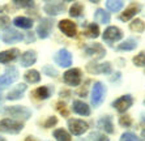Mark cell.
Instances as JSON below:
<instances>
[{"instance_id": "1", "label": "cell", "mask_w": 145, "mask_h": 141, "mask_svg": "<svg viewBox=\"0 0 145 141\" xmlns=\"http://www.w3.org/2000/svg\"><path fill=\"white\" fill-rule=\"evenodd\" d=\"M1 112L9 116H14L21 120H27L31 116V111L24 106H12V107H5L1 110Z\"/></svg>"}, {"instance_id": "2", "label": "cell", "mask_w": 145, "mask_h": 141, "mask_svg": "<svg viewBox=\"0 0 145 141\" xmlns=\"http://www.w3.org/2000/svg\"><path fill=\"white\" fill-rule=\"evenodd\" d=\"M24 129V124L21 121L13 119H3L0 121V132L3 133H18Z\"/></svg>"}, {"instance_id": "3", "label": "cell", "mask_w": 145, "mask_h": 141, "mask_svg": "<svg viewBox=\"0 0 145 141\" xmlns=\"http://www.w3.org/2000/svg\"><path fill=\"white\" fill-rule=\"evenodd\" d=\"M105 85L102 82H95L93 85V89H91V95H90V101H91V104L94 107H98L101 106V103L103 102L105 99Z\"/></svg>"}, {"instance_id": "4", "label": "cell", "mask_w": 145, "mask_h": 141, "mask_svg": "<svg viewBox=\"0 0 145 141\" xmlns=\"http://www.w3.org/2000/svg\"><path fill=\"white\" fill-rule=\"evenodd\" d=\"M18 77V72L14 67H10L7 68L5 73L3 76H0V90H3L5 87H8L10 84H13L14 81L17 80Z\"/></svg>"}, {"instance_id": "5", "label": "cell", "mask_w": 145, "mask_h": 141, "mask_svg": "<svg viewBox=\"0 0 145 141\" xmlns=\"http://www.w3.org/2000/svg\"><path fill=\"white\" fill-rule=\"evenodd\" d=\"M68 128H69L72 134L80 136V134H82L84 132L88 131L89 125L86 121L81 120V119H69L68 120Z\"/></svg>"}, {"instance_id": "6", "label": "cell", "mask_w": 145, "mask_h": 141, "mask_svg": "<svg viewBox=\"0 0 145 141\" xmlns=\"http://www.w3.org/2000/svg\"><path fill=\"white\" fill-rule=\"evenodd\" d=\"M63 80L69 86H78L81 82V70L78 68H71L63 76Z\"/></svg>"}, {"instance_id": "7", "label": "cell", "mask_w": 145, "mask_h": 141, "mask_svg": "<svg viewBox=\"0 0 145 141\" xmlns=\"http://www.w3.org/2000/svg\"><path fill=\"white\" fill-rule=\"evenodd\" d=\"M133 103V98L129 95V94H125V95H121L120 98H118L116 101L112 103V107L118 112H125Z\"/></svg>"}, {"instance_id": "8", "label": "cell", "mask_w": 145, "mask_h": 141, "mask_svg": "<svg viewBox=\"0 0 145 141\" xmlns=\"http://www.w3.org/2000/svg\"><path fill=\"white\" fill-rule=\"evenodd\" d=\"M86 70L91 74H99V73H105V74H110L111 73V64L110 63H89L86 65Z\"/></svg>"}, {"instance_id": "9", "label": "cell", "mask_w": 145, "mask_h": 141, "mask_svg": "<svg viewBox=\"0 0 145 141\" xmlns=\"http://www.w3.org/2000/svg\"><path fill=\"white\" fill-rule=\"evenodd\" d=\"M54 60L57 65H60V67H63V68H67L72 64V55L68 50L63 48V50H59L56 54H55Z\"/></svg>"}, {"instance_id": "10", "label": "cell", "mask_w": 145, "mask_h": 141, "mask_svg": "<svg viewBox=\"0 0 145 141\" xmlns=\"http://www.w3.org/2000/svg\"><path fill=\"white\" fill-rule=\"evenodd\" d=\"M121 37H123V33H121V30L116 26H108L105 30V33H103V40L110 44H111L112 42L120 40Z\"/></svg>"}, {"instance_id": "11", "label": "cell", "mask_w": 145, "mask_h": 141, "mask_svg": "<svg viewBox=\"0 0 145 141\" xmlns=\"http://www.w3.org/2000/svg\"><path fill=\"white\" fill-rule=\"evenodd\" d=\"M52 27H54V22H52V20H50V18H42L40 24L37 27L38 37L42 38V39L47 38L48 35H50L51 30H52Z\"/></svg>"}, {"instance_id": "12", "label": "cell", "mask_w": 145, "mask_h": 141, "mask_svg": "<svg viewBox=\"0 0 145 141\" xmlns=\"http://www.w3.org/2000/svg\"><path fill=\"white\" fill-rule=\"evenodd\" d=\"M64 9H65V5L61 1H48V3L44 4L43 7V10L47 14H50V16H57L61 12H64Z\"/></svg>"}, {"instance_id": "13", "label": "cell", "mask_w": 145, "mask_h": 141, "mask_svg": "<svg viewBox=\"0 0 145 141\" xmlns=\"http://www.w3.org/2000/svg\"><path fill=\"white\" fill-rule=\"evenodd\" d=\"M85 54L88 56H93L94 59H102L106 55V50L101 43H93L85 47Z\"/></svg>"}, {"instance_id": "14", "label": "cell", "mask_w": 145, "mask_h": 141, "mask_svg": "<svg viewBox=\"0 0 145 141\" xmlns=\"http://www.w3.org/2000/svg\"><path fill=\"white\" fill-rule=\"evenodd\" d=\"M59 29H60L63 33L67 35V37H76L77 34V27H76V24L72 22L69 20H61L59 21Z\"/></svg>"}, {"instance_id": "15", "label": "cell", "mask_w": 145, "mask_h": 141, "mask_svg": "<svg viewBox=\"0 0 145 141\" xmlns=\"http://www.w3.org/2000/svg\"><path fill=\"white\" fill-rule=\"evenodd\" d=\"M22 39H24V35L21 33H18L17 30H14V29H7L3 34V40H4V43H7V44L14 43V42H20Z\"/></svg>"}, {"instance_id": "16", "label": "cell", "mask_w": 145, "mask_h": 141, "mask_svg": "<svg viewBox=\"0 0 145 141\" xmlns=\"http://www.w3.org/2000/svg\"><path fill=\"white\" fill-rule=\"evenodd\" d=\"M138 12H140V5H138V4H131L129 7L125 8L124 12L119 16V18H120L121 21L127 22V21H129L133 16H136Z\"/></svg>"}, {"instance_id": "17", "label": "cell", "mask_w": 145, "mask_h": 141, "mask_svg": "<svg viewBox=\"0 0 145 141\" xmlns=\"http://www.w3.org/2000/svg\"><path fill=\"white\" fill-rule=\"evenodd\" d=\"M97 127L99 128V129H102V131L107 132V133H114V125H112V119H111V116H108V115H106V116L101 118V119L98 120Z\"/></svg>"}, {"instance_id": "18", "label": "cell", "mask_w": 145, "mask_h": 141, "mask_svg": "<svg viewBox=\"0 0 145 141\" xmlns=\"http://www.w3.org/2000/svg\"><path fill=\"white\" fill-rule=\"evenodd\" d=\"M72 110H73V112H76V114H78V115H82V116H88V115L90 114L89 106L82 101H73Z\"/></svg>"}, {"instance_id": "19", "label": "cell", "mask_w": 145, "mask_h": 141, "mask_svg": "<svg viewBox=\"0 0 145 141\" xmlns=\"http://www.w3.org/2000/svg\"><path fill=\"white\" fill-rule=\"evenodd\" d=\"M37 60V54L35 51H26L24 54L21 55V59H20V64L22 67H30L35 63Z\"/></svg>"}, {"instance_id": "20", "label": "cell", "mask_w": 145, "mask_h": 141, "mask_svg": "<svg viewBox=\"0 0 145 141\" xmlns=\"http://www.w3.org/2000/svg\"><path fill=\"white\" fill-rule=\"evenodd\" d=\"M20 54V51L17 48H12V50H7V51H3L0 52V63H9V61H13L17 56Z\"/></svg>"}, {"instance_id": "21", "label": "cell", "mask_w": 145, "mask_h": 141, "mask_svg": "<svg viewBox=\"0 0 145 141\" xmlns=\"http://www.w3.org/2000/svg\"><path fill=\"white\" fill-rule=\"evenodd\" d=\"M25 90H26V85L25 84H18L13 90L9 91L7 99L8 101H16V99H20V98L22 97V94H24Z\"/></svg>"}, {"instance_id": "22", "label": "cell", "mask_w": 145, "mask_h": 141, "mask_svg": "<svg viewBox=\"0 0 145 141\" xmlns=\"http://www.w3.org/2000/svg\"><path fill=\"white\" fill-rule=\"evenodd\" d=\"M52 93V87L50 86H39L33 91V95L38 99H47Z\"/></svg>"}, {"instance_id": "23", "label": "cell", "mask_w": 145, "mask_h": 141, "mask_svg": "<svg viewBox=\"0 0 145 141\" xmlns=\"http://www.w3.org/2000/svg\"><path fill=\"white\" fill-rule=\"evenodd\" d=\"M13 24H14V26L21 27V29H30V27H33V20L27 18V17H22V16L16 17L13 20Z\"/></svg>"}, {"instance_id": "24", "label": "cell", "mask_w": 145, "mask_h": 141, "mask_svg": "<svg viewBox=\"0 0 145 141\" xmlns=\"http://www.w3.org/2000/svg\"><path fill=\"white\" fill-rule=\"evenodd\" d=\"M136 47H137V40L135 38H128V39H125L123 43H120L116 48L119 51H131V50H135Z\"/></svg>"}, {"instance_id": "25", "label": "cell", "mask_w": 145, "mask_h": 141, "mask_svg": "<svg viewBox=\"0 0 145 141\" xmlns=\"http://www.w3.org/2000/svg\"><path fill=\"white\" fill-rule=\"evenodd\" d=\"M99 33H101V31H99V27H98V25H95V24H89L84 30V35L88 38H98L99 37Z\"/></svg>"}, {"instance_id": "26", "label": "cell", "mask_w": 145, "mask_h": 141, "mask_svg": "<svg viewBox=\"0 0 145 141\" xmlns=\"http://www.w3.org/2000/svg\"><path fill=\"white\" fill-rule=\"evenodd\" d=\"M94 20L97 22H101V24H108L110 22V13L106 12L105 9H97L94 13Z\"/></svg>"}, {"instance_id": "27", "label": "cell", "mask_w": 145, "mask_h": 141, "mask_svg": "<svg viewBox=\"0 0 145 141\" xmlns=\"http://www.w3.org/2000/svg\"><path fill=\"white\" fill-rule=\"evenodd\" d=\"M24 77H25V80H26L27 82H30V84H37V82L40 81V74H39V72L35 69L27 70L26 73L24 74Z\"/></svg>"}, {"instance_id": "28", "label": "cell", "mask_w": 145, "mask_h": 141, "mask_svg": "<svg viewBox=\"0 0 145 141\" xmlns=\"http://www.w3.org/2000/svg\"><path fill=\"white\" fill-rule=\"evenodd\" d=\"M123 7H124V3L121 0H116V1L108 0V1H106V8L108 10H111V12H119Z\"/></svg>"}, {"instance_id": "29", "label": "cell", "mask_w": 145, "mask_h": 141, "mask_svg": "<svg viewBox=\"0 0 145 141\" xmlns=\"http://www.w3.org/2000/svg\"><path fill=\"white\" fill-rule=\"evenodd\" d=\"M54 137L56 141H72L71 134L64 129H55L54 131Z\"/></svg>"}, {"instance_id": "30", "label": "cell", "mask_w": 145, "mask_h": 141, "mask_svg": "<svg viewBox=\"0 0 145 141\" xmlns=\"http://www.w3.org/2000/svg\"><path fill=\"white\" fill-rule=\"evenodd\" d=\"M129 29H131L132 31H136V33H142V31L145 30V22L142 20L136 18V20H133L129 24Z\"/></svg>"}, {"instance_id": "31", "label": "cell", "mask_w": 145, "mask_h": 141, "mask_svg": "<svg viewBox=\"0 0 145 141\" xmlns=\"http://www.w3.org/2000/svg\"><path fill=\"white\" fill-rule=\"evenodd\" d=\"M84 12V8H82V5H81L80 3H74L73 5L71 7V9H69V14H71L72 17H78L81 16V13Z\"/></svg>"}, {"instance_id": "32", "label": "cell", "mask_w": 145, "mask_h": 141, "mask_svg": "<svg viewBox=\"0 0 145 141\" xmlns=\"http://www.w3.org/2000/svg\"><path fill=\"white\" fill-rule=\"evenodd\" d=\"M133 63H135V65H137V67H145V51L140 52L138 55H136V56L133 57Z\"/></svg>"}, {"instance_id": "33", "label": "cell", "mask_w": 145, "mask_h": 141, "mask_svg": "<svg viewBox=\"0 0 145 141\" xmlns=\"http://www.w3.org/2000/svg\"><path fill=\"white\" fill-rule=\"evenodd\" d=\"M42 72H43L44 74H47V76H50V77H56L57 74V70L55 69L52 65H44L43 68H42Z\"/></svg>"}, {"instance_id": "34", "label": "cell", "mask_w": 145, "mask_h": 141, "mask_svg": "<svg viewBox=\"0 0 145 141\" xmlns=\"http://www.w3.org/2000/svg\"><path fill=\"white\" fill-rule=\"evenodd\" d=\"M119 141H140V138L135 133H132V132H125V133H123L120 136Z\"/></svg>"}, {"instance_id": "35", "label": "cell", "mask_w": 145, "mask_h": 141, "mask_svg": "<svg viewBox=\"0 0 145 141\" xmlns=\"http://www.w3.org/2000/svg\"><path fill=\"white\" fill-rule=\"evenodd\" d=\"M89 137H90L93 141H110L107 136H105V134L99 133V132H91Z\"/></svg>"}, {"instance_id": "36", "label": "cell", "mask_w": 145, "mask_h": 141, "mask_svg": "<svg viewBox=\"0 0 145 141\" xmlns=\"http://www.w3.org/2000/svg\"><path fill=\"white\" fill-rule=\"evenodd\" d=\"M13 4L16 5V7H20V8H30L34 5L33 1H29V0H22V1H20V0H14Z\"/></svg>"}, {"instance_id": "37", "label": "cell", "mask_w": 145, "mask_h": 141, "mask_svg": "<svg viewBox=\"0 0 145 141\" xmlns=\"http://www.w3.org/2000/svg\"><path fill=\"white\" fill-rule=\"evenodd\" d=\"M119 124H120L121 127H131V124H132L131 116H128V115H123V116H120L119 118Z\"/></svg>"}, {"instance_id": "38", "label": "cell", "mask_w": 145, "mask_h": 141, "mask_svg": "<svg viewBox=\"0 0 145 141\" xmlns=\"http://www.w3.org/2000/svg\"><path fill=\"white\" fill-rule=\"evenodd\" d=\"M56 108H57V111L63 115V116H68L67 107H65V104L63 103V102H57V103H56Z\"/></svg>"}, {"instance_id": "39", "label": "cell", "mask_w": 145, "mask_h": 141, "mask_svg": "<svg viewBox=\"0 0 145 141\" xmlns=\"http://www.w3.org/2000/svg\"><path fill=\"white\" fill-rule=\"evenodd\" d=\"M57 123V119L55 116H50L47 119V121H46V123H44V128H50V127H52V125H55Z\"/></svg>"}, {"instance_id": "40", "label": "cell", "mask_w": 145, "mask_h": 141, "mask_svg": "<svg viewBox=\"0 0 145 141\" xmlns=\"http://www.w3.org/2000/svg\"><path fill=\"white\" fill-rule=\"evenodd\" d=\"M9 22L10 21L7 16H0V27H5Z\"/></svg>"}, {"instance_id": "41", "label": "cell", "mask_w": 145, "mask_h": 141, "mask_svg": "<svg viewBox=\"0 0 145 141\" xmlns=\"http://www.w3.org/2000/svg\"><path fill=\"white\" fill-rule=\"evenodd\" d=\"M141 138H142V141H145V129H142V132H141Z\"/></svg>"}, {"instance_id": "42", "label": "cell", "mask_w": 145, "mask_h": 141, "mask_svg": "<svg viewBox=\"0 0 145 141\" xmlns=\"http://www.w3.org/2000/svg\"><path fill=\"white\" fill-rule=\"evenodd\" d=\"M25 141H37V140H34L33 137H30V136H29V137H26V140Z\"/></svg>"}, {"instance_id": "43", "label": "cell", "mask_w": 145, "mask_h": 141, "mask_svg": "<svg viewBox=\"0 0 145 141\" xmlns=\"http://www.w3.org/2000/svg\"><path fill=\"white\" fill-rule=\"evenodd\" d=\"M0 141H7V140H5L4 137H1V136H0Z\"/></svg>"}, {"instance_id": "44", "label": "cell", "mask_w": 145, "mask_h": 141, "mask_svg": "<svg viewBox=\"0 0 145 141\" xmlns=\"http://www.w3.org/2000/svg\"><path fill=\"white\" fill-rule=\"evenodd\" d=\"M0 102H1V94H0Z\"/></svg>"}, {"instance_id": "45", "label": "cell", "mask_w": 145, "mask_h": 141, "mask_svg": "<svg viewBox=\"0 0 145 141\" xmlns=\"http://www.w3.org/2000/svg\"><path fill=\"white\" fill-rule=\"evenodd\" d=\"M80 141H85V140H80Z\"/></svg>"}]
</instances>
